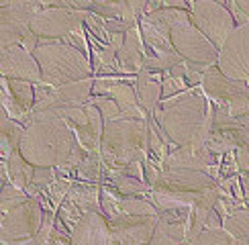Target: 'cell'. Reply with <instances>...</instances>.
Masks as SVG:
<instances>
[{
  "label": "cell",
  "mask_w": 249,
  "mask_h": 245,
  "mask_svg": "<svg viewBox=\"0 0 249 245\" xmlns=\"http://www.w3.org/2000/svg\"><path fill=\"white\" fill-rule=\"evenodd\" d=\"M18 149L33 166H55L59 172H74L86 153L57 110H33Z\"/></svg>",
  "instance_id": "6da1fadb"
},
{
  "label": "cell",
  "mask_w": 249,
  "mask_h": 245,
  "mask_svg": "<svg viewBox=\"0 0 249 245\" xmlns=\"http://www.w3.org/2000/svg\"><path fill=\"white\" fill-rule=\"evenodd\" d=\"M153 115L174 145H188L192 149L206 147L213 131L214 108L213 100L206 98L200 86H190L176 96L161 98Z\"/></svg>",
  "instance_id": "7a4b0ae2"
},
{
  "label": "cell",
  "mask_w": 249,
  "mask_h": 245,
  "mask_svg": "<svg viewBox=\"0 0 249 245\" xmlns=\"http://www.w3.org/2000/svg\"><path fill=\"white\" fill-rule=\"evenodd\" d=\"M149 147V122L147 119H131L121 115L105 122L100 151L107 163L124 166L131 161H143Z\"/></svg>",
  "instance_id": "3957f363"
},
{
  "label": "cell",
  "mask_w": 249,
  "mask_h": 245,
  "mask_svg": "<svg viewBox=\"0 0 249 245\" xmlns=\"http://www.w3.org/2000/svg\"><path fill=\"white\" fill-rule=\"evenodd\" d=\"M39 61L43 82L51 86H61L66 82L92 78L94 68L90 59L74 45L61 39H45L39 37V45L33 51Z\"/></svg>",
  "instance_id": "277c9868"
},
{
  "label": "cell",
  "mask_w": 249,
  "mask_h": 245,
  "mask_svg": "<svg viewBox=\"0 0 249 245\" xmlns=\"http://www.w3.org/2000/svg\"><path fill=\"white\" fill-rule=\"evenodd\" d=\"M170 23V35L174 49L186 61H198V64L214 66L219 61V49L213 41L192 23L190 13L184 8H165Z\"/></svg>",
  "instance_id": "5b68a950"
},
{
  "label": "cell",
  "mask_w": 249,
  "mask_h": 245,
  "mask_svg": "<svg viewBox=\"0 0 249 245\" xmlns=\"http://www.w3.org/2000/svg\"><path fill=\"white\" fill-rule=\"evenodd\" d=\"M45 209L29 196L23 204L10 209L0 219V245H35V235L43 223Z\"/></svg>",
  "instance_id": "8992f818"
},
{
  "label": "cell",
  "mask_w": 249,
  "mask_h": 245,
  "mask_svg": "<svg viewBox=\"0 0 249 245\" xmlns=\"http://www.w3.org/2000/svg\"><path fill=\"white\" fill-rule=\"evenodd\" d=\"M200 88L206 98H211L216 105L227 106L233 117L249 112V84L243 80H233L225 76L216 64L204 71Z\"/></svg>",
  "instance_id": "52a82bcc"
},
{
  "label": "cell",
  "mask_w": 249,
  "mask_h": 245,
  "mask_svg": "<svg viewBox=\"0 0 249 245\" xmlns=\"http://www.w3.org/2000/svg\"><path fill=\"white\" fill-rule=\"evenodd\" d=\"M188 13L192 23L213 41L216 49L223 47L227 37L237 27L231 10L221 2H213V0H194Z\"/></svg>",
  "instance_id": "ba28073f"
},
{
  "label": "cell",
  "mask_w": 249,
  "mask_h": 245,
  "mask_svg": "<svg viewBox=\"0 0 249 245\" xmlns=\"http://www.w3.org/2000/svg\"><path fill=\"white\" fill-rule=\"evenodd\" d=\"M86 10L68 8V6H53L43 8L31 18V31L37 37L45 39H66L78 29H84Z\"/></svg>",
  "instance_id": "9c48e42d"
},
{
  "label": "cell",
  "mask_w": 249,
  "mask_h": 245,
  "mask_svg": "<svg viewBox=\"0 0 249 245\" xmlns=\"http://www.w3.org/2000/svg\"><path fill=\"white\" fill-rule=\"evenodd\" d=\"M216 66L223 70L225 76L249 82V23L235 27L233 33L227 37L219 49Z\"/></svg>",
  "instance_id": "30bf717a"
},
{
  "label": "cell",
  "mask_w": 249,
  "mask_h": 245,
  "mask_svg": "<svg viewBox=\"0 0 249 245\" xmlns=\"http://www.w3.org/2000/svg\"><path fill=\"white\" fill-rule=\"evenodd\" d=\"M192 223V207H176L160 210L151 243L153 245H178L188 243V231Z\"/></svg>",
  "instance_id": "8fae6325"
},
{
  "label": "cell",
  "mask_w": 249,
  "mask_h": 245,
  "mask_svg": "<svg viewBox=\"0 0 249 245\" xmlns=\"http://www.w3.org/2000/svg\"><path fill=\"white\" fill-rule=\"evenodd\" d=\"M160 214H129L121 212L117 219L108 221L112 239L115 243L137 245V243H151L155 225H158Z\"/></svg>",
  "instance_id": "7c38bea8"
},
{
  "label": "cell",
  "mask_w": 249,
  "mask_h": 245,
  "mask_svg": "<svg viewBox=\"0 0 249 245\" xmlns=\"http://www.w3.org/2000/svg\"><path fill=\"white\" fill-rule=\"evenodd\" d=\"M214 184H216V180L206 170H190V168L168 170V168H163L155 186L172 188L176 192L188 194V196L198 200L204 192L214 188Z\"/></svg>",
  "instance_id": "4fadbf2b"
},
{
  "label": "cell",
  "mask_w": 249,
  "mask_h": 245,
  "mask_svg": "<svg viewBox=\"0 0 249 245\" xmlns=\"http://www.w3.org/2000/svg\"><path fill=\"white\" fill-rule=\"evenodd\" d=\"M33 106H35L33 82L2 76V110L8 112V117L27 125L31 121V115H33Z\"/></svg>",
  "instance_id": "5bb4252c"
},
{
  "label": "cell",
  "mask_w": 249,
  "mask_h": 245,
  "mask_svg": "<svg viewBox=\"0 0 249 245\" xmlns=\"http://www.w3.org/2000/svg\"><path fill=\"white\" fill-rule=\"evenodd\" d=\"M0 71L4 78H17L39 84L43 82L37 57L27 51L23 45H8L0 51Z\"/></svg>",
  "instance_id": "9a60e30c"
},
{
  "label": "cell",
  "mask_w": 249,
  "mask_h": 245,
  "mask_svg": "<svg viewBox=\"0 0 249 245\" xmlns=\"http://www.w3.org/2000/svg\"><path fill=\"white\" fill-rule=\"evenodd\" d=\"M139 27H141L143 43L151 53L161 55V53H172V51H176L174 43H172L170 23H168L165 8L153 10V13H145L139 18Z\"/></svg>",
  "instance_id": "2e32d148"
},
{
  "label": "cell",
  "mask_w": 249,
  "mask_h": 245,
  "mask_svg": "<svg viewBox=\"0 0 249 245\" xmlns=\"http://www.w3.org/2000/svg\"><path fill=\"white\" fill-rule=\"evenodd\" d=\"M92 88H94V78L66 82L61 86H55L47 98H43L41 102H35L33 110H57L59 112L61 108L84 105L92 94Z\"/></svg>",
  "instance_id": "e0dca14e"
},
{
  "label": "cell",
  "mask_w": 249,
  "mask_h": 245,
  "mask_svg": "<svg viewBox=\"0 0 249 245\" xmlns=\"http://www.w3.org/2000/svg\"><path fill=\"white\" fill-rule=\"evenodd\" d=\"M71 243L74 245H110L115 243L108 219L100 210H90L80 217L71 227Z\"/></svg>",
  "instance_id": "ac0fdd59"
},
{
  "label": "cell",
  "mask_w": 249,
  "mask_h": 245,
  "mask_svg": "<svg viewBox=\"0 0 249 245\" xmlns=\"http://www.w3.org/2000/svg\"><path fill=\"white\" fill-rule=\"evenodd\" d=\"M143 59H145V43H143L141 27L137 23L124 33L123 47L117 53V71H121V74H139L143 70Z\"/></svg>",
  "instance_id": "d6986e66"
},
{
  "label": "cell",
  "mask_w": 249,
  "mask_h": 245,
  "mask_svg": "<svg viewBox=\"0 0 249 245\" xmlns=\"http://www.w3.org/2000/svg\"><path fill=\"white\" fill-rule=\"evenodd\" d=\"M161 76H163L161 71H151L145 68L137 74L135 92H137L141 108L147 112V115H153L155 108H158L161 102Z\"/></svg>",
  "instance_id": "ffe728a7"
},
{
  "label": "cell",
  "mask_w": 249,
  "mask_h": 245,
  "mask_svg": "<svg viewBox=\"0 0 249 245\" xmlns=\"http://www.w3.org/2000/svg\"><path fill=\"white\" fill-rule=\"evenodd\" d=\"M110 98H115V102L119 105L121 112L124 117H131V119H147V112H145L139 105V98H137V92H135L127 82H121V80H112V84L108 88V94Z\"/></svg>",
  "instance_id": "44dd1931"
},
{
  "label": "cell",
  "mask_w": 249,
  "mask_h": 245,
  "mask_svg": "<svg viewBox=\"0 0 249 245\" xmlns=\"http://www.w3.org/2000/svg\"><path fill=\"white\" fill-rule=\"evenodd\" d=\"M74 172H76L78 180L92 182V184H105V182H108L110 166L107 163V159L102 158V151L84 153V158H82V161L76 166Z\"/></svg>",
  "instance_id": "7402d4cb"
},
{
  "label": "cell",
  "mask_w": 249,
  "mask_h": 245,
  "mask_svg": "<svg viewBox=\"0 0 249 245\" xmlns=\"http://www.w3.org/2000/svg\"><path fill=\"white\" fill-rule=\"evenodd\" d=\"M25 125L15 121L13 117H8V112L2 110L0 115V158L6 161L10 158V153L20 147V139H23Z\"/></svg>",
  "instance_id": "603a6c76"
},
{
  "label": "cell",
  "mask_w": 249,
  "mask_h": 245,
  "mask_svg": "<svg viewBox=\"0 0 249 245\" xmlns=\"http://www.w3.org/2000/svg\"><path fill=\"white\" fill-rule=\"evenodd\" d=\"M71 204L82 210V212H90V210H100L102 212V207H100V184H92V182H76L74 188L70 190L68 198Z\"/></svg>",
  "instance_id": "cb8c5ba5"
},
{
  "label": "cell",
  "mask_w": 249,
  "mask_h": 245,
  "mask_svg": "<svg viewBox=\"0 0 249 245\" xmlns=\"http://www.w3.org/2000/svg\"><path fill=\"white\" fill-rule=\"evenodd\" d=\"M108 182L112 184V188L121 194H127V196H147L149 192V184L145 182V178L139 176H131V174L123 172L119 166L110 168L108 172Z\"/></svg>",
  "instance_id": "d4e9b609"
},
{
  "label": "cell",
  "mask_w": 249,
  "mask_h": 245,
  "mask_svg": "<svg viewBox=\"0 0 249 245\" xmlns=\"http://www.w3.org/2000/svg\"><path fill=\"white\" fill-rule=\"evenodd\" d=\"M231 129L235 135V156L239 172H249V112L231 119Z\"/></svg>",
  "instance_id": "484cf974"
},
{
  "label": "cell",
  "mask_w": 249,
  "mask_h": 245,
  "mask_svg": "<svg viewBox=\"0 0 249 245\" xmlns=\"http://www.w3.org/2000/svg\"><path fill=\"white\" fill-rule=\"evenodd\" d=\"M6 166H8V174H10V182L25 190L31 184V180H33L35 166L20 153V149H15L10 153V158L6 159Z\"/></svg>",
  "instance_id": "4316f807"
},
{
  "label": "cell",
  "mask_w": 249,
  "mask_h": 245,
  "mask_svg": "<svg viewBox=\"0 0 249 245\" xmlns=\"http://www.w3.org/2000/svg\"><path fill=\"white\" fill-rule=\"evenodd\" d=\"M223 227L233 235L235 243L249 245V209H239L223 219Z\"/></svg>",
  "instance_id": "83f0119b"
},
{
  "label": "cell",
  "mask_w": 249,
  "mask_h": 245,
  "mask_svg": "<svg viewBox=\"0 0 249 245\" xmlns=\"http://www.w3.org/2000/svg\"><path fill=\"white\" fill-rule=\"evenodd\" d=\"M119 204H121V210L123 212H129V214H160V209L145 196H127V194H121L119 192Z\"/></svg>",
  "instance_id": "f1b7e54d"
},
{
  "label": "cell",
  "mask_w": 249,
  "mask_h": 245,
  "mask_svg": "<svg viewBox=\"0 0 249 245\" xmlns=\"http://www.w3.org/2000/svg\"><path fill=\"white\" fill-rule=\"evenodd\" d=\"M192 243L194 245H231V243H235V239L223 225H219V227H204L194 237Z\"/></svg>",
  "instance_id": "f546056e"
},
{
  "label": "cell",
  "mask_w": 249,
  "mask_h": 245,
  "mask_svg": "<svg viewBox=\"0 0 249 245\" xmlns=\"http://www.w3.org/2000/svg\"><path fill=\"white\" fill-rule=\"evenodd\" d=\"M184 57L178 53V51H172V53H161V55H145L143 59V68L145 70H151V71H170L174 66H178V64H184Z\"/></svg>",
  "instance_id": "4dcf8cb0"
},
{
  "label": "cell",
  "mask_w": 249,
  "mask_h": 245,
  "mask_svg": "<svg viewBox=\"0 0 249 245\" xmlns=\"http://www.w3.org/2000/svg\"><path fill=\"white\" fill-rule=\"evenodd\" d=\"M61 176H57L55 180H53V184L47 188V192H49V200L53 202V209L57 210L59 207H61V202H64L66 198H68V194H70V190L74 188V180L70 178V172H59Z\"/></svg>",
  "instance_id": "1f68e13d"
},
{
  "label": "cell",
  "mask_w": 249,
  "mask_h": 245,
  "mask_svg": "<svg viewBox=\"0 0 249 245\" xmlns=\"http://www.w3.org/2000/svg\"><path fill=\"white\" fill-rule=\"evenodd\" d=\"M27 198H29V194L23 188L15 186L13 182L4 184L2 192H0V212H2V214L8 212L10 209H15V207H18V204H23Z\"/></svg>",
  "instance_id": "d6a6232c"
},
{
  "label": "cell",
  "mask_w": 249,
  "mask_h": 245,
  "mask_svg": "<svg viewBox=\"0 0 249 245\" xmlns=\"http://www.w3.org/2000/svg\"><path fill=\"white\" fill-rule=\"evenodd\" d=\"M100 207H102V214L112 221L117 219L121 210V204H119V192L115 188H108V186H102L100 184Z\"/></svg>",
  "instance_id": "836d02e7"
},
{
  "label": "cell",
  "mask_w": 249,
  "mask_h": 245,
  "mask_svg": "<svg viewBox=\"0 0 249 245\" xmlns=\"http://www.w3.org/2000/svg\"><path fill=\"white\" fill-rule=\"evenodd\" d=\"M243 207H245V200L237 198L233 192H219V196H216V200H214V209L223 219L233 214L235 210L243 209Z\"/></svg>",
  "instance_id": "e575fe53"
},
{
  "label": "cell",
  "mask_w": 249,
  "mask_h": 245,
  "mask_svg": "<svg viewBox=\"0 0 249 245\" xmlns=\"http://www.w3.org/2000/svg\"><path fill=\"white\" fill-rule=\"evenodd\" d=\"M188 82H186V78H176L172 76L170 71H163L161 76V98H170V96H176L180 94V92L188 90Z\"/></svg>",
  "instance_id": "d590c367"
},
{
  "label": "cell",
  "mask_w": 249,
  "mask_h": 245,
  "mask_svg": "<svg viewBox=\"0 0 249 245\" xmlns=\"http://www.w3.org/2000/svg\"><path fill=\"white\" fill-rule=\"evenodd\" d=\"M90 100L94 102V105L98 106V110L102 112V117H105V122L107 121H112V119H119L123 112L119 108V105L115 102V98H110V96H90Z\"/></svg>",
  "instance_id": "8d00e7d4"
},
{
  "label": "cell",
  "mask_w": 249,
  "mask_h": 245,
  "mask_svg": "<svg viewBox=\"0 0 249 245\" xmlns=\"http://www.w3.org/2000/svg\"><path fill=\"white\" fill-rule=\"evenodd\" d=\"M55 221H57V214L53 210H45L43 223H41V227L35 235V245H49L51 233H53V227H55Z\"/></svg>",
  "instance_id": "74e56055"
},
{
  "label": "cell",
  "mask_w": 249,
  "mask_h": 245,
  "mask_svg": "<svg viewBox=\"0 0 249 245\" xmlns=\"http://www.w3.org/2000/svg\"><path fill=\"white\" fill-rule=\"evenodd\" d=\"M100 18H102V23H105L108 33H127V31L133 27L131 23H124V20H119V18H105V17H100Z\"/></svg>",
  "instance_id": "f35d334b"
},
{
  "label": "cell",
  "mask_w": 249,
  "mask_h": 245,
  "mask_svg": "<svg viewBox=\"0 0 249 245\" xmlns=\"http://www.w3.org/2000/svg\"><path fill=\"white\" fill-rule=\"evenodd\" d=\"M55 86L47 84V82H39V84H35V102H41L43 98H47L51 92H53Z\"/></svg>",
  "instance_id": "ab89813d"
},
{
  "label": "cell",
  "mask_w": 249,
  "mask_h": 245,
  "mask_svg": "<svg viewBox=\"0 0 249 245\" xmlns=\"http://www.w3.org/2000/svg\"><path fill=\"white\" fill-rule=\"evenodd\" d=\"M68 8H78V10H90L94 0H61Z\"/></svg>",
  "instance_id": "60d3db41"
},
{
  "label": "cell",
  "mask_w": 249,
  "mask_h": 245,
  "mask_svg": "<svg viewBox=\"0 0 249 245\" xmlns=\"http://www.w3.org/2000/svg\"><path fill=\"white\" fill-rule=\"evenodd\" d=\"M239 178L243 184V200H245V207L249 209V172H239Z\"/></svg>",
  "instance_id": "b9f144b4"
},
{
  "label": "cell",
  "mask_w": 249,
  "mask_h": 245,
  "mask_svg": "<svg viewBox=\"0 0 249 245\" xmlns=\"http://www.w3.org/2000/svg\"><path fill=\"white\" fill-rule=\"evenodd\" d=\"M233 2L237 4V6H239L241 10H243V13L249 17V0H233Z\"/></svg>",
  "instance_id": "7bdbcfd3"
},
{
  "label": "cell",
  "mask_w": 249,
  "mask_h": 245,
  "mask_svg": "<svg viewBox=\"0 0 249 245\" xmlns=\"http://www.w3.org/2000/svg\"><path fill=\"white\" fill-rule=\"evenodd\" d=\"M112 2H121V0H94V4H112Z\"/></svg>",
  "instance_id": "ee69618b"
},
{
  "label": "cell",
  "mask_w": 249,
  "mask_h": 245,
  "mask_svg": "<svg viewBox=\"0 0 249 245\" xmlns=\"http://www.w3.org/2000/svg\"><path fill=\"white\" fill-rule=\"evenodd\" d=\"M213 2H221V4H225V2H227V0H213Z\"/></svg>",
  "instance_id": "f6af8a7d"
},
{
  "label": "cell",
  "mask_w": 249,
  "mask_h": 245,
  "mask_svg": "<svg viewBox=\"0 0 249 245\" xmlns=\"http://www.w3.org/2000/svg\"><path fill=\"white\" fill-rule=\"evenodd\" d=\"M247 84H249V82H247Z\"/></svg>",
  "instance_id": "bcb514c9"
}]
</instances>
